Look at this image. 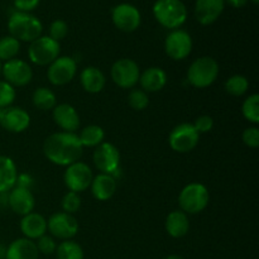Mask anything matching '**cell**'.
I'll return each instance as SVG.
<instances>
[{
	"instance_id": "1",
	"label": "cell",
	"mask_w": 259,
	"mask_h": 259,
	"mask_svg": "<svg viewBox=\"0 0 259 259\" xmlns=\"http://www.w3.org/2000/svg\"><path fill=\"white\" fill-rule=\"evenodd\" d=\"M82 149L78 136L67 132L51 134L43 143L45 156L57 166H70L77 162L82 156Z\"/></svg>"
},
{
	"instance_id": "2",
	"label": "cell",
	"mask_w": 259,
	"mask_h": 259,
	"mask_svg": "<svg viewBox=\"0 0 259 259\" xmlns=\"http://www.w3.org/2000/svg\"><path fill=\"white\" fill-rule=\"evenodd\" d=\"M8 29L12 37L20 42H30L35 40L42 35L43 25L40 20L29 13L15 12L8 20Z\"/></svg>"
},
{
	"instance_id": "3",
	"label": "cell",
	"mask_w": 259,
	"mask_h": 259,
	"mask_svg": "<svg viewBox=\"0 0 259 259\" xmlns=\"http://www.w3.org/2000/svg\"><path fill=\"white\" fill-rule=\"evenodd\" d=\"M157 22L168 29H179L187 19V9L181 0H157L153 5Z\"/></svg>"
},
{
	"instance_id": "4",
	"label": "cell",
	"mask_w": 259,
	"mask_h": 259,
	"mask_svg": "<svg viewBox=\"0 0 259 259\" xmlns=\"http://www.w3.org/2000/svg\"><path fill=\"white\" fill-rule=\"evenodd\" d=\"M218 75H219V63L215 58L204 56L191 63L187 71V80L194 88L205 89L215 82Z\"/></svg>"
},
{
	"instance_id": "5",
	"label": "cell",
	"mask_w": 259,
	"mask_h": 259,
	"mask_svg": "<svg viewBox=\"0 0 259 259\" xmlns=\"http://www.w3.org/2000/svg\"><path fill=\"white\" fill-rule=\"evenodd\" d=\"M209 191L206 186L199 182L186 185L180 192L179 204L185 214H199L206 209L209 204Z\"/></svg>"
},
{
	"instance_id": "6",
	"label": "cell",
	"mask_w": 259,
	"mask_h": 259,
	"mask_svg": "<svg viewBox=\"0 0 259 259\" xmlns=\"http://www.w3.org/2000/svg\"><path fill=\"white\" fill-rule=\"evenodd\" d=\"M60 43L48 35H40L30 43L28 48L29 60L34 65L50 66L57 57H60Z\"/></svg>"
},
{
	"instance_id": "7",
	"label": "cell",
	"mask_w": 259,
	"mask_h": 259,
	"mask_svg": "<svg viewBox=\"0 0 259 259\" xmlns=\"http://www.w3.org/2000/svg\"><path fill=\"white\" fill-rule=\"evenodd\" d=\"M199 139L200 134L192 124L182 123L172 129L168 137V143L175 152L187 153L199 144Z\"/></svg>"
},
{
	"instance_id": "8",
	"label": "cell",
	"mask_w": 259,
	"mask_h": 259,
	"mask_svg": "<svg viewBox=\"0 0 259 259\" xmlns=\"http://www.w3.org/2000/svg\"><path fill=\"white\" fill-rule=\"evenodd\" d=\"M111 78L114 83L121 89H132L139 82V66L131 58H121L114 62L111 67Z\"/></svg>"
},
{
	"instance_id": "9",
	"label": "cell",
	"mask_w": 259,
	"mask_h": 259,
	"mask_svg": "<svg viewBox=\"0 0 259 259\" xmlns=\"http://www.w3.org/2000/svg\"><path fill=\"white\" fill-rule=\"evenodd\" d=\"M164 51L167 56L175 61H181L189 57L192 51V38L186 30L175 29L164 40Z\"/></svg>"
},
{
	"instance_id": "10",
	"label": "cell",
	"mask_w": 259,
	"mask_h": 259,
	"mask_svg": "<svg viewBox=\"0 0 259 259\" xmlns=\"http://www.w3.org/2000/svg\"><path fill=\"white\" fill-rule=\"evenodd\" d=\"M77 71V65L72 57H57L47 70V77L52 85L63 86L73 80Z\"/></svg>"
},
{
	"instance_id": "11",
	"label": "cell",
	"mask_w": 259,
	"mask_h": 259,
	"mask_svg": "<svg viewBox=\"0 0 259 259\" xmlns=\"http://www.w3.org/2000/svg\"><path fill=\"white\" fill-rule=\"evenodd\" d=\"M93 171L83 162H75L67 166L65 172V184L72 192H82L90 187L93 182Z\"/></svg>"
},
{
	"instance_id": "12",
	"label": "cell",
	"mask_w": 259,
	"mask_h": 259,
	"mask_svg": "<svg viewBox=\"0 0 259 259\" xmlns=\"http://www.w3.org/2000/svg\"><path fill=\"white\" fill-rule=\"evenodd\" d=\"M94 163L101 174L111 175L118 171L120 164V153L119 149L111 143H101L96 147L94 152Z\"/></svg>"
},
{
	"instance_id": "13",
	"label": "cell",
	"mask_w": 259,
	"mask_h": 259,
	"mask_svg": "<svg viewBox=\"0 0 259 259\" xmlns=\"http://www.w3.org/2000/svg\"><path fill=\"white\" fill-rule=\"evenodd\" d=\"M47 229L57 239L70 240L78 232V223L73 215L67 212H56L48 219Z\"/></svg>"
},
{
	"instance_id": "14",
	"label": "cell",
	"mask_w": 259,
	"mask_h": 259,
	"mask_svg": "<svg viewBox=\"0 0 259 259\" xmlns=\"http://www.w3.org/2000/svg\"><path fill=\"white\" fill-rule=\"evenodd\" d=\"M111 19H113L114 25L121 32L131 33L138 29L141 25V12L138 8H136L132 4H123L116 5L111 12Z\"/></svg>"
},
{
	"instance_id": "15",
	"label": "cell",
	"mask_w": 259,
	"mask_h": 259,
	"mask_svg": "<svg viewBox=\"0 0 259 259\" xmlns=\"http://www.w3.org/2000/svg\"><path fill=\"white\" fill-rule=\"evenodd\" d=\"M2 75L12 86H25L32 81V67L25 61L13 58L2 65Z\"/></svg>"
},
{
	"instance_id": "16",
	"label": "cell",
	"mask_w": 259,
	"mask_h": 259,
	"mask_svg": "<svg viewBox=\"0 0 259 259\" xmlns=\"http://www.w3.org/2000/svg\"><path fill=\"white\" fill-rule=\"evenodd\" d=\"M30 124L29 114L18 106L0 109V125L10 133H22Z\"/></svg>"
},
{
	"instance_id": "17",
	"label": "cell",
	"mask_w": 259,
	"mask_h": 259,
	"mask_svg": "<svg viewBox=\"0 0 259 259\" xmlns=\"http://www.w3.org/2000/svg\"><path fill=\"white\" fill-rule=\"evenodd\" d=\"M8 205L15 214L24 217L33 211L35 200L28 187L17 186L10 190L9 196H8Z\"/></svg>"
},
{
	"instance_id": "18",
	"label": "cell",
	"mask_w": 259,
	"mask_h": 259,
	"mask_svg": "<svg viewBox=\"0 0 259 259\" xmlns=\"http://www.w3.org/2000/svg\"><path fill=\"white\" fill-rule=\"evenodd\" d=\"M225 7V0H196L195 17L202 25H210L219 19Z\"/></svg>"
},
{
	"instance_id": "19",
	"label": "cell",
	"mask_w": 259,
	"mask_h": 259,
	"mask_svg": "<svg viewBox=\"0 0 259 259\" xmlns=\"http://www.w3.org/2000/svg\"><path fill=\"white\" fill-rule=\"evenodd\" d=\"M53 120L62 131L73 133L80 126V116L70 104H60L53 108Z\"/></svg>"
},
{
	"instance_id": "20",
	"label": "cell",
	"mask_w": 259,
	"mask_h": 259,
	"mask_svg": "<svg viewBox=\"0 0 259 259\" xmlns=\"http://www.w3.org/2000/svg\"><path fill=\"white\" fill-rule=\"evenodd\" d=\"M39 252L33 240L20 238L14 240L5 249V259H38Z\"/></svg>"
},
{
	"instance_id": "21",
	"label": "cell",
	"mask_w": 259,
	"mask_h": 259,
	"mask_svg": "<svg viewBox=\"0 0 259 259\" xmlns=\"http://www.w3.org/2000/svg\"><path fill=\"white\" fill-rule=\"evenodd\" d=\"M20 230L27 239H38L47 232V220L37 212H29L20 220Z\"/></svg>"
},
{
	"instance_id": "22",
	"label": "cell",
	"mask_w": 259,
	"mask_h": 259,
	"mask_svg": "<svg viewBox=\"0 0 259 259\" xmlns=\"http://www.w3.org/2000/svg\"><path fill=\"white\" fill-rule=\"evenodd\" d=\"M91 192L99 201H106L111 199L116 191V180L111 175L100 174L94 177L91 182Z\"/></svg>"
},
{
	"instance_id": "23",
	"label": "cell",
	"mask_w": 259,
	"mask_h": 259,
	"mask_svg": "<svg viewBox=\"0 0 259 259\" xmlns=\"http://www.w3.org/2000/svg\"><path fill=\"white\" fill-rule=\"evenodd\" d=\"M142 90L148 93H157L167 83V75L161 67H149L139 76Z\"/></svg>"
},
{
	"instance_id": "24",
	"label": "cell",
	"mask_w": 259,
	"mask_h": 259,
	"mask_svg": "<svg viewBox=\"0 0 259 259\" xmlns=\"http://www.w3.org/2000/svg\"><path fill=\"white\" fill-rule=\"evenodd\" d=\"M81 85L89 94H99L105 86V76L100 68L89 66L82 70L80 75Z\"/></svg>"
},
{
	"instance_id": "25",
	"label": "cell",
	"mask_w": 259,
	"mask_h": 259,
	"mask_svg": "<svg viewBox=\"0 0 259 259\" xmlns=\"http://www.w3.org/2000/svg\"><path fill=\"white\" fill-rule=\"evenodd\" d=\"M18 181L17 166L10 157L0 156V194L10 191Z\"/></svg>"
},
{
	"instance_id": "26",
	"label": "cell",
	"mask_w": 259,
	"mask_h": 259,
	"mask_svg": "<svg viewBox=\"0 0 259 259\" xmlns=\"http://www.w3.org/2000/svg\"><path fill=\"white\" fill-rule=\"evenodd\" d=\"M166 232L171 235L172 238H182L189 233L190 223L187 214H185L181 210H175L169 212L168 217L166 218L164 223Z\"/></svg>"
},
{
	"instance_id": "27",
	"label": "cell",
	"mask_w": 259,
	"mask_h": 259,
	"mask_svg": "<svg viewBox=\"0 0 259 259\" xmlns=\"http://www.w3.org/2000/svg\"><path fill=\"white\" fill-rule=\"evenodd\" d=\"M32 101L33 105L39 110H53L56 103H57V99L50 89L39 88L33 93Z\"/></svg>"
},
{
	"instance_id": "28",
	"label": "cell",
	"mask_w": 259,
	"mask_h": 259,
	"mask_svg": "<svg viewBox=\"0 0 259 259\" xmlns=\"http://www.w3.org/2000/svg\"><path fill=\"white\" fill-rule=\"evenodd\" d=\"M104 129L99 125H89L81 131L78 139H80L82 147H98L99 144L103 143Z\"/></svg>"
},
{
	"instance_id": "29",
	"label": "cell",
	"mask_w": 259,
	"mask_h": 259,
	"mask_svg": "<svg viewBox=\"0 0 259 259\" xmlns=\"http://www.w3.org/2000/svg\"><path fill=\"white\" fill-rule=\"evenodd\" d=\"M57 259H83V250L78 243L73 240H65L57 245Z\"/></svg>"
},
{
	"instance_id": "30",
	"label": "cell",
	"mask_w": 259,
	"mask_h": 259,
	"mask_svg": "<svg viewBox=\"0 0 259 259\" xmlns=\"http://www.w3.org/2000/svg\"><path fill=\"white\" fill-rule=\"evenodd\" d=\"M20 42L12 35L0 38V61H9L19 53Z\"/></svg>"
},
{
	"instance_id": "31",
	"label": "cell",
	"mask_w": 259,
	"mask_h": 259,
	"mask_svg": "<svg viewBox=\"0 0 259 259\" xmlns=\"http://www.w3.org/2000/svg\"><path fill=\"white\" fill-rule=\"evenodd\" d=\"M249 88V81L243 75H234L229 77L225 82V90L233 96L244 95Z\"/></svg>"
},
{
	"instance_id": "32",
	"label": "cell",
	"mask_w": 259,
	"mask_h": 259,
	"mask_svg": "<svg viewBox=\"0 0 259 259\" xmlns=\"http://www.w3.org/2000/svg\"><path fill=\"white\" fill-rule=\"evenodd\" d=\"M242 113L248 121L253 124L259 123V95L253 94L248 96L242 106Z\"/></svg>"
},
{
	"instance_id": "33",
	"label": "cell",
	"mask_w": 259,
	"mask_h": 259,
	"mask_svg": "<svg viewBox=\"0 0 259 259\" xmlns=\"http://www.w3.org/2000/svg\"><path fill=\"white\" fill-rule=\"evenodd\" d=\"M128 103L131 105V108L134 109V110H144L149 105L148 94L142 90V89H133L129 93Z\"/></svg>"
},
{
	"instance_id": "34",
	"label": "cell",
	"mask_w": 259,
	"mask_h": 259,
	"mask_svg": "<svg viewBox=\"0 0 259 259\" xmlns=\"http://www.w3.org/2000/svg\"><path fill=\"white\" fill-rule=\"evenodd\" d=\"M62 209L63 212H67V214H75L80 210L81 207V197L77 192H72V191H68L67 194L63 196L62 202Z\"/></svg>"
},
{
	"instance_id": "35",
	"label": "cell",
	"mask_w": 259,
	"mask_h": 259,
	"mask_svg": "<svg viewBox=\"0 0 259 259\" xmlns=\"http://www.w3.org/2000/svg\"><path fill=\"white\" fill-rule=\"evenodd\" d=\"M15 89L7 81L0 80V109L12 106L15 100Z\"/></svg>"
},
{
	"instance_id": "36",
	"label": "cell",
	"mask_w": 259,
	"mask_h": 259,
	"mask_svg": "<svg viewBox=\"0 0 259 259\" xmlns=\"http://www.w3.org/2000/svg\"><path fill=\"white\" fill-rule=\"evenodd\" d=\"M68 33V27H67V23L62 19H56L53 20L52 24L50 25V35L52 39L55 40H61L67 35Z\"/></svg>"
},
{
	"instance_id": "37",
	"label": "cell",
	"mask_w": 259,
	"mask_h": 259,
	"mask_svg": "<svg viewBox=\"0 0 259 259\" xmlns=\"http://www.w3.org/2000/svg\"><path fill=\"white\" fill-rule=\"evenodd\" d=\"M35 245H37L38 252L46 255L53 254L56 252V249H57V244H56L55 239L52 237H50V235L46 234L38 238V242L35 243Z\"/></svg>"
},
{
	"instance_id": "38",
	"label": "cell",
	"mask_w": 259,
	"mask_h": 259,
	"mask_svg": "<svg viewBox=\"0 0 259 259\" xmlns=\"http://www.w3.org/2000/svg\"><path fill=\"white\" fill-rule=\"evenodd\" d=\"M242 138L245 146L250 147V148H257L259 146V129L255 126L247 128L243 132Z\"/></svg>"
},
{
	"instance_id": "39",
	"label": "cell",
	"mask_w": 259,
	"mask_h": 259,
	"mask_svg": "<svg viewBox=\"0 0 259 259\" xmlns=\"http://www.w3.org/2000/svg\"><path fill=\"white\" fill-rule=\"evenodd\" d=\"M192 125H194V128L196 129V132L199 134L209 133L212 129V126H214V120H212L211 116L201 115L195 120V123Z\"/></svg>"
},
{
	"instance_id": "40",
	"label": "cell",
	"mask_w": 259,
	"mask_h": 259,
	"mask_svg": "<svg viewBox=\"0 0 259 259\" xmlns=\"http://www.w3.org/2000/svg\"><path fill=\"white\" fill-rule=\"evenodd\" d=\"M40 0H14V5L18 12L28 13L34 10L39 5Z\"/></svg>"
},
{
	"instance_id": "41",
	"label": "cell",
	"mask_w": 259,
	"mask_h": 259,
	"mask_svg": "<svg viewBox=\"0 0 259 259\" xmlns=\"http://www.w3.org/2000/svg\"><path fill=\"white\" fill-rule=\"evenodd\" d=\"M228 3H229L230 7L238 8V9H239V8H243L247 4L248 0H228Z\"/></svg>"
},
{
	"instance_id": "42",
	"label": "cell",
	"mask_w": 259,
	"mask_h": 259,
	"mask_svg": "<svg viewBox=\"0 0 259 259\" xmlns=\"http://www.w3.org/2000/svg\"><path fill=\"white\" fill-rule=\"evenodd\" d=\"M164 259H184L181 257V255H179V254H171V255H168V257H166Z\"/></svg>"
},
{
	"instance_id": "43",
	"label": "cell",
	"mask_w": 259,
	"mask_h": 259,
	"mask_svg": "<svg viewBox=\"0 0 259 259\" xmlns=\"http://www.w3.org/2000/svg\"><path fill=\"white\" fill-rule=\"evenodd\" d=\"M252 2H253V4H258L259 0H252Z\"/></svg>"
},
{
	"instance_id": "44",
	"label": "cell",
	"mask_w": 259,
	"mask_h": 259,
	"mask_svg": "<svg viewBox=\"0 0 259 259\" xmlns=\"http://www.w3.org/2000/svg\"><path fill=\"white\" fill-rule=\"evenodd\" d=\"M0 75H2V61H0Z\"/></svg>"
}]
</instances>
